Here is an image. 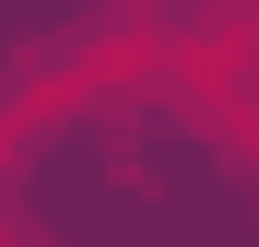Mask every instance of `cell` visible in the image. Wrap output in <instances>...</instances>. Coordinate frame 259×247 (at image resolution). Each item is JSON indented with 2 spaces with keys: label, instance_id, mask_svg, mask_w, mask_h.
I'll use <instances>...</instances> for the list:
<instances>
[{
  "label": "cell",
  "instance_id": "1",
  "mask_svg": "<svg viewBox=\"0 0 259 247\" xmlns=\"http://www.w3.org/2000/svg\"><path fill=\"white\" fill-rule=\"evenodd\" d=\"M0 247H48V235H35V212H24L12 188H0Z\"/></svg>",
  "mask_w": 259,
  "mask_h": 247
}]
</instances>
